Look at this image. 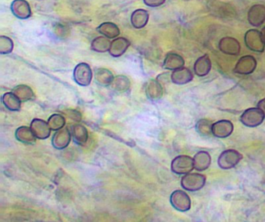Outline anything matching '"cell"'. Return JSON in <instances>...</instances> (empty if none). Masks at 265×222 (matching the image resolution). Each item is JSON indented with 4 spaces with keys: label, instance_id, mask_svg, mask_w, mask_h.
I'll return each instance as SVG.
<instances>
[{
    "label": "cell",
    "instance_id": "obj_31",
    "mask_svg": "<svg viewBox=\"0 0 265 222\" xmlns=\"http://www.w3.org/2000/svg\"><path fill=\"white\" fill-rule=\"evenodd\" d=\"M47 124L52 131H57L64 128L66 118L60 114H54L47 120Z\"/></svg>",
    "mask_w": 265,
    "mask_h": 222
},
{
    "label": "cell",
    "instance_id": "obj_18",
    "mask_svg": "<svg viewBox=\"0 0 265 222\" xmlns=\"http://www.w3.org/2000/svg\"><path fill=\"white\" fill-rule=\"evenodd\" d=\"M211 63L208 54H204L196 60L194 66V73L199 77H204L209 73Z\"/></svg>",
    "mask_w": 265,
    "mask_h": 222
},
{
    "label": "cell",
    "instance_id": "obj_22",
    "mask_svg": "<svg viewBox=\"0 0 265 222\" xmlns=\"http://www.w3.org/2000/svg\"><path fill=\"white\" fill-rule=\"evenodd\" d=\"M193 160L194 169L198 172L207 170L211 165V155L207 151H199L194 155Z\"/></svg>",
    "mask_w": 265,
    "mask_h": 222
},
{
    "label": "cell",
    "instance_id": "obj_2",
    "mask_svg": "<svg viewBox=\"0 0 265 222\" xmlns=\"http://www.w3.org/2000/svg\"><path fill=\"white\" fill-rule=\"evenodd\" d=\"M194 168V160L188 155H178L171 162V170L177 175L189 174Z\"/></svg>",
    "mask_w": 265,
    "mask_h": 222
},
{
    "label": "cell",
    "instance_id": "obj_16",
    "mask_svg": "<svg viewBox=\"0 0 265 222\" xmlns=\"http://www.w3.org/2000/svg\"><path fill=\"white\" fill-rule=\"evenodd\" d=\"M131 43L125 37L115 38L111 44L109 53L114 58H119L123 56L130 46Z\"/></svg>",
    "mask_w": 265,
    "mask_h": 222
},
{
    "label": "cell",
    "instance_id": "obj_29",
    "mask_svg": "<svg viewBox=\"0 0 265 222\" xmlns=\"http://www.w3.org/2000/svg\"><path fill=\"white\" fill-rule=\"evenodd\" d=\"M111 44L112 42L106 37L100 36L93 39L91 43V49L98 53L107 52L109 51Z\"/></svg>",
    "mask_w": 265,
    "mask_h": 222
},
{
    "label": "cell",
    "instance_id": "obj_13",
    "mask_svg": "<svg viewBox=\"0 0 265 222\" xmlns=\"http://www.w3.org/2000/svg\"><path fill=\"white\" fill-rule=\"evenodd\" d=\"M233 131V123L227 120H221L213 125V135L217 138H227L232 135Z\"/></svg>",
    "mask_w": 265,
    "mask_h": 222
},
{
    "label": "cell",
    "instance_id": "obj_32",
    "mask_svg": "<svg viewBox=\"0 0 265 222\" xmlns=\"http://www.w3.org/2000/svg\"><path fill=\"white\" fill-rule=\"evenodd\" d=\"M14 42L10 37L6 36L0 37V54H8L12 52Z\"/></svg>",
    "mask_w": 265,
    "mask_h": 222
},
{
    "label": "cell",
    "instance_id": "obj_6",
    "mask_svg": "<svg viewBox=\"0 0 265 222\" xmlns=\"http://www.w3.org/2000/svg\"><path fill=\"white\" fill-rule=\"evenodd\" d=\"M75 82L81 86H87L91 83L93 72L91 68L86 63H80L75 67L73 72Z\"/></svg>",
    "mask_w": 265,
    "mask_h": 222
},
{
    "label": "cell",
    "instance_id": "obj_25",
    "mask_svg": "<svg viewBox=\"0 0 265 222\" xmlns=\"http://www.w3.org/2000/svg\"><path fill=\"white\" fill-rule=\"evenodd\" d=\"M131 82L129 78L125 76H117L114 78L111 84L112 90L118 93H126L130 89Z\"/></svg>",
    "mask_w": 265,
    "mask_h": 222
},
{
    "label": "cell",
    "instance_id": "obj_3",
    "mask_svg": "<svg viewBox=\"0 0 265 222\" xmlns=\"http://www.w3.org/2000/svg\"><path fill=\"white\" fill-rule=\"evenodd\" d=\"M206 177L200 174H185L181 179V187L190 192L201 190L205 184Z\"/></svg>",
    "mask_w": 265,
    "mask_h": 222
},
{
    "label": "cell",
    "instance_id": "obj_15",
    "mask_svg": "<svg viewBox=\"0 0 265 222\" xmlns=\"http://www.w3.org/2000/svg\"><path fill=\"white\" fill-rule=\"evenodd\" d=\"M145 94L150 100H160L164 94L162 84L157 79H150L145 85Z\"/></svg>",
    "mask_w": 265,
    "mask_h": 222
},
{
    "label": "cell",
    "instance_id": "obj_12",
    "mask_svg": "<svg viewBox=\"0 0 265 222\" xmlns=\"http://www.w3.org/2000/svg\"><path fill=\"white\" fill-rule=\"evenodd\" d=\"M31 128L37 139H47L51 135V129L49 127L48 124L41 119L34 118L31 121Z\"/></svg>",
    "mask_w": 265,
    "mask_h": 222
},
{
    "label": "cell",
    "instance_id": "obj_19",
    "mask_svg": "<svg viewBox=\"0 0 265 222\" xmlns=\"http://www.w3.org/2000/svg\"><path fill=\"white\" fill-rule=\"evenodd\" d=\"M70 132L73 141L77 145H83L87 142L89 135H88L87 129L83 125L79 124L72 125Z\"/></svg>",
    "mask_w": 265,
    "mask_h": 222
},
{
    "label": "cell",
    "instance_id": "obj_11",
    "mask_svg": "<svg viewBox=\"0 0 265 222\" xmlns=\"http://www.w3.org/2000/svg\"><path fill=\"white\" fill-rule=\"evenodd\" d=\"M249 23L253 27H260L265 21V7L261 4L252 6L247 14Z\"/></svg>",
    "mask_w": 265,
    "mask_h": 222
},
{
    "label": "cell",
    "instance_id": "obj_14",
    "mask_svg": "<svg viewBox=\"0 0 265 222\" xmlns=\"http://www.w3.org/2000/svg\"><path fill=\"white\" fill-rule=\"evenodd\" d=\"M11 11L17 18L25 20L31 17V9L26 0H14L11 4Z\"/></svg>",
    "mask_w": 265,
    "mask_h": 222
},
{
    "label": "cell",
    "instance_id": "obj_8",
    "mask_svg": "<svg viewBox=\"0 0 265 222\" xmlns=\"http://www.w3.org/2000/svg\"><path fill=\"white\" fill-rule=\"evenodd\" d=\"M257 67V61L253 56H246L240 58L234 68V73L240 75H250Z\"/></svg>",
    "mask_w": 265,
    "mask_h": 222
},
{
    "label": "cell",
    "instance_id": "obj_20",
    "mask_svg": "<svg viewBox=\"0 0 265 222\" xmlns=\"http://www.w3.org/2000/svg\"><path fill=\"white\" fill-rule=\"evenodd\" d=\"M15 137L17 141L25 145H34L36 142L35 135L28 127L21 126L16 130Z\"/></svg>",
    "mask_w": 265,
    "mask_h": 222
},
{
    "label": "cell",
    "instance_id": "obj_36",
    "mask_svg": "<svg viewBox=\"0 0 265 222\" xmlns=\"http://www.w3.org/2000/svg\"><path fill=\"white\" fill-rule=\"evenodd\" d=\"M260 34H261L262 39H263V43L265 44V27L262 29L261 31H260Z\"/></svg>",
    "mask_w": 265,
    "mask_h": 222
},
{
    "label": "cell",
    "instance_id": "obj_28",
    "mask_svg": "<svg viewBox=\"0 0 265 222\" xmlns=\"http://www.w3.org/2000/svg\"><path fill=\"white\" fill-rule=\"evenodd\" d=\"M13 93L21 99V102L32 100L34 93L32 89L27 85H18L13 89Z\"/></svg>",
    "mask_w": 265,
    "mask_h": 222
},
{
    "label": "cell",
    "instance_id": "obj_30",
    "mask_svg": "<svg viewBox=\"0 0 265 222\" xmlns=\"http://www.w3.org/2000/svg\"><path fill=\"white\" fill-rule=\"evenodd\" d=\"M213 125L208 120L201 119L196 124V131L203 137H208L213 135Z\"/></svg>",
    "mask_w": 265,
    "mask_h": 222
},
{
    "label": "cell",
    "instance_id": "obj_17",
    "mask_svg": "<svg viewBox=\"0 0 265 222\" xmlns=\"http://www.w3.org/2000/svg\"><path fill=\"white\" fill-rule=\"evenodd\" d=\"M172 83L176 85H184L192 81L193 76L191 71L188 68L182 67L176 69L171 76Z\"/></svg>",
    "mask_w": 265,
    "mask_h": 222
},
{
    "label": "cell",
    "instance_id": "obj_10",
    "mask_svg": "<svg viewBox=\"0 0 265 222\" xmlns=\"http://www.w3.org/2000/svg\"><path fill=\"white\" fill-rule=\"evenodd\" d=\"M71 137V132L69 128H62L56 131L55 135H53L51 144L56 149H65L70 145Z\"/></svg>",
    "mask_w": 265,
    "mask_h": 222
},
{
    "label": "cell",
    "instance_id": "obj_9",
    "mask_svg": "<svg viewBox=\"0 0 265 222\" xmlns=\"http://www.w3.org/2000/svg\"><path fill=\"white\" fill-rule=\"evenodd\" d=\"M219 48L222 52L229 56H238L241 47L237 39L232 37H224L220 40Z\"/></svg>",
    "mask_w": 265,
    "mask_h": 222
},
{
    "label": "cell",
    "instance_id": "obj_5",
    "mask_svg": "<svg viewBox=\"0 0 265 222\" xmlns=\"http://www.w3.org/2000/svg\"><path fill=\"white\" fill-rule=\"evenodd\" d=\"M245 44L250 50L255 52H263L265 44L260 31L255 29L247 30L244 37Z\"/></svg>",
    "mask_w": 265,
    "mask_h": 222
},
{
    "label": "cell",
    "instance_id": "obj_1",
    "mask_svg": "<svg viewBox=\"0 0 265 222\" xmlns=\"http://www.w3.org/2000/svg\"><path fill=\"white\" fill-rule=\"evenodd\" d=\"M265 117L260 108H250L246 109L240 117V121L248 128H256L263 123Z\"/></svg>",
    "mask_w": 265,
    "mask_h": 222
},
{
    "label": "cell",
    "instance_id": "obj_21",
    "mask_svg": "<svg viewBox=\"0 0 265 222\" xmlns=\"http://www.w3.org/2000/svg\"><path fill=\"white\" fill-rule=\"evenodd\" d=\"M149 14L148 11L142 9L136 10L131 16V23L135 28L142 29L146 26L149 21Z\"/></svg>",
    "mask_w": 265,
    "mask_h": 222
},
{
    "label": "cell",
    "instance_id": "obj_33",
    "mask_svg": "<svg viewBox=\"0 0 265 222\" xmlns=\"http://www.w3.org/2000/svg\"><path fill=\"white\" fill-rule=\"evenodd\" d=\"M63 113H64L68 118L73 120V121H78V122H79V121L82 120L81 114H80L79 111L75 110V109H66V110L63 111Z\"/></svg>",
    "mask_w": 265,
    "mask_h": 222
},
{
    "label": "cell",
    "instance_id": "obj_26",
    "mask_svg": "<svg viewBox=\"0 0 265 222\" xmlns=\"http://www.w3.org/2000/svg\"><path fill=\"white\" fill-rule=\"evenodd\" d=\"M3 104L11 111H19L21 109V101L14 93H4L1 98Z\"/></svg>",
    "mask_w": 265,
    "mask_h": 222
},
{
    "label": "cell",
    "instance_id": "obj_4",
    "mask_svg": "<svg viewBox=\"0 0 265 222\" xmlns=\"http://www.w3.org/2000/svg\"><path fill=\"white\" fill-rule=\"evenodd\" d=\"M243 158V155L234 149L223 151L219 157L218 165L222 170H230L236 166Z\"/></svg>",
    "mask_w": 265,
    "mask_h": 222
},
{
    "label": "cell",
    "instance_id": "obj_7",
    "mask_svg": "<svg viewBox=\"0 0 265 222\" xmlns=\"http://www.w3.org/2000/svg\"><path fill=\"white\" fill-rule=\"evenodd\" d=\"M170 200L171 205L178 211L186 212L191 209V199L183 190H178L173 192Z\"/></svg>",
    "mask_w": 265,
    "mask_h": 222
},
{
    "label": "cell",
    "instance_id": "obj_23",
    "mask_svg": "<svg viewBox=\"0 0 265 222\" xmlns=\"http://www.w3.org/2000/svg\"><path fill=\"white\" fill-rule=\"evenodd\" d=\"M184 59L180 54H176V53H169L167 54L164 59L163 67L168 70L174 71L184 67Z\"/></svg>",
    "mask_w": 265,
    "mask_h": 222
},
{
    "label": "cell",
    "instance_id": "obj_24",
    "mask_svg": "<svg viewBox=\"0 0 265 222\" xmlns=\"http://www.w3.org/2000/svg\"><path fill=\"white\" fill-rule=\"evenodd\" d=\"M112 72L104 68L96 69L94 72V79L96 83L101 86H109L114 79Z\"/></svg>",
    "mask_w": 265,
    "mask_h": 222
},
{
    "label": "cell",
    "instance_id": "obj_27",
    "mask_svg": "<svg viewBox=\"0 0 265 222\" xmlns=\"http://www.w3.org/2000/svg\"><path fill=\"white\" fill-rule=\"evenodd\" d=\"M97 31L108 38H116L120 34V29L112 22H105L97 27Z\"/></svg>",
    "mask_w": 265,
    "mask_h": 222
},
{
    "label": "cell",
    "instance_id": "obj_34",
    "mask_svg": "<svg viewBox=\"0 0 265 222\" xmlns=\"http://www.w3.org/2000/svg\"><path fill=\"white\" fill-rule=\"evenodd\" d=\"M165 2L166 0H143L145 5L150 7H161Z\"/></svg>",
    "mask_w": 265,
    "mask_h": 222
},
{
    "label": "cell",
    "instance_id": "obj_35",
    "mask_svg": "<svg viewBox=\"0 0 265 222\" xmlns=\"http://www.w3.org/2000/svg\"><path fill=\"white\" fill-rule=\"evenodd\" d=\"M257 107L260 108V109H261L262 112H263L265 117V98L264 99L259 101L258 103H257Z\"/></svg>",
    "mask_w": 265,
    "mask_h": 222
}]
</instances>
